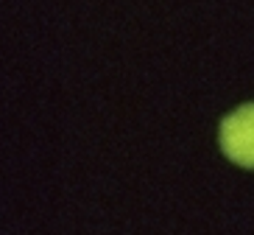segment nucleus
Returning a JSON list of instances; mask_svg holds the SVG:
<instances>
[{
    "mask_svg": "<svg viewBox=\"0 0 254 235\" xmlns=\"http://www.w3.org/2000/svg\"><path fill=\"white\" fill-rule=\"evenodd\" d=\"M218 143L226 159L240 168H254V101L235 106L218 129Z\"/></svg>",
    "mask_w": 254,
    "mask_h": 235,
    "instance_id": "nucleus-1",
    "label": "nucleus"
}]
</instances>
